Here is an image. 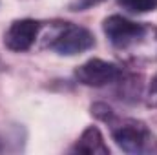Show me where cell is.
I'll list each match as a JSON object with an SVG mask.
<instances>
[{"label": "cell", "instance_id": "cell-4", "mask_svg": "<svg viewBox=\"0 0 157 155\" xmlns=\"http://www.w3.org/2000/svg\"><path fill=\"white\" fill-rule=\"evenodd\" d=\"M122 77V70L113 62H106L101 59H91L75 70V78L84 86L102 88L117 82Z\"/></svg>", "mask_w": 157, "mask_h": 155}, {"label": "cell", "instance_id": "cell-9", "mask_svg": "<svg viewBox=\"0 0 157 155\" xmlns=\"http://www.w3.org/2000/svg\"><path fill=\"white\" fill-rule=\"evenodd\" d=\"M101 2H104V0H73L70 4V11H86L93 6H99Z\"/></svg>", "mask_w": 157, "mask_h": 155}, {"label": "cell", "instance_id": "cell-1", "mask_svg": "<svg viewBox=\"0 0 157 155\" xmlns=\"http://www.w3.org/2000/svg\"><path fill=\"white\" fill-rule=\"evenodd\" d=\"M110 126L112 139L119 148L126 153H157V137L150 131V128L137 119H121L115 113L106 120Z\"/></svg>", "mask_w": 157, "mask_h": 155}, {"label": "cell", "instance_id": "cell-2", "mask_svg": "<svg viewBox=\"0 0 157 155\" xmlns=\"http://www.w3.org/2000/svg\"><path fill=\"white\" fill-rule=\"evenodd\" d=\"M102 29L108 40L112 42V46L117 49H130L157 37V28L144 22L128 20L121 15H112L104 18Z\"/></svg>", "mask_w": 157, "mask_h": 155}, {"label": "cell", "instance_id": "cell-10", "mask_svg": "<svg viewBox=\"0 0 157 155\" xmlns=\"http://www.w3.org/2000/svg\"><path fill=\"white\" fill-rule=\"evenodd\" d=\"M148 106L157 110V73L150 80V88H148Z\"/></svg>", "mask_w": 157, "mask_h": 155}, {"label": "cell", "instance_id": "cell-6", "mask_svg": "<svg viewBox=\"0 0 157 155\" xmlns=\"http://www.w3.org/2000/svg\"><path fill=\"white\" fill-rule=\"evenodd\" d=\"M73 153H101L108 155L110 148L104 142V137L101 133V130L97 126H88L82 135L78 137V141L75 142V146L71 148Z\"/></svg>", "mask_w": 157, "mask_h": 155}, {"label": "cell", "instance_id": "cell-3", "mask_svg": "<svg viewBox=\"0 0 157 155\" xmlns=\"http://www.w3.org/2000/svg\"><path fill=\"white\" fill-rule=\"evenodd\" d=\"M95 46V37L90 29L71 24V22H60L55 26L53 35L46 42V47L51 51H57L59 55H78Z\"/></svg>", "mask_w": 157, "mask_h": 155}, {"label": "cell", "instance_id": "cell-8", "mask_svg": "<svg viewBox=\"0 0 157 155\" xmlns=\"http://www.w3.org/2000/svg\"><path fill=\"white\" fill-rule=\"evenodd\" d=\"M119 6L132 13H148L157 9V0H117Z\"/></svg>", "mask_w": 157, "mask_h": 155}, {"label": "cell", "instance_id": "cell-7", "mask_svg": "<svg viewBox=\"0 0 157 155\" xmlns=\"http://www.w3.org/2000/svg\"><path fill=\"white\" fill-rule=\"evenodd\" d=\"M119 82H121V89H119L121 99L132 100V102L139 100V95H141V77L139 75L124 77V73H122V77L119 78Z\"/></svg>", "mask_w": 157, "mask_h": 155}, {"label": "cell", "instance_id": "cell-5", "mask_svg": "<svg viewBox=\"0 0 157 155\" xmlns=\"http://www.w3.org/2000/svg\"><path fill=\"white\" fill-rule=\"evenodd\" d=\"M40 28H42V24L39 20H33V18L15 20V22H11V26L4 33V46L15 53L28 51L35 44Z\"/></svg>", "mask_w": 157, "mask_h": 155}]
</instances>
